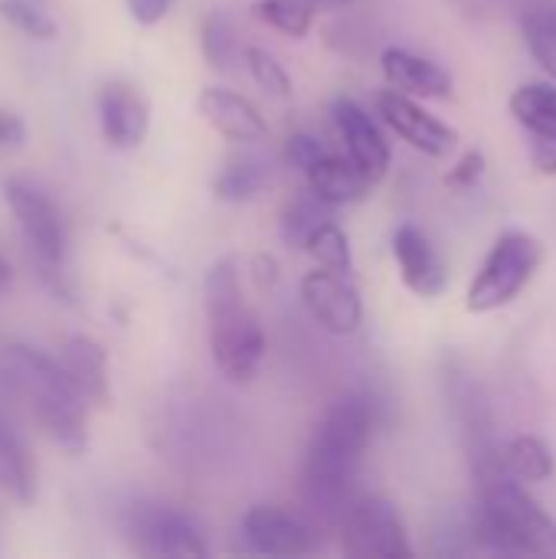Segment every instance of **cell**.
Instances as JSON below:
<instances>
[{"instance_id":"obj_15","label":"cell","mask_w":556,"mask_h":559,"mask_svg":"<svg viewBox=\"0 0 556 559\" xmlns=\"http://www.w3.org/2000/svg\"><path fill=\"white\" fill-rule=\"evenodd\" d=\"M197 111L203 121L226 141L233 144H259L269 138V121L265 115L239 92L223 88V85H206L197 95Z\"/></svg>"},{"instance_id":"obj_3","label":"cell","mask_w":556,"mask_h":559,"mask_svg":"<svg viewBox=\"0 0 556 559\" xmlns=\"http://www.w3.org/2000/svg\"><path fill=\"white\" fill-rule=\"evenodd\" d=\"M475 540L495 554H556V518L508 472L478 478Z\"/></svg>"},{"instance_id":"obj_31","label":"cell","mask_w":556,"mask_h":559,"mask_svg":"<svg viewBox=\"0 0 556 559\" xmlns=\"http://www.w3.org/2000/svg\"><path fill=\"white\" fill-rule=\"evenodd\" d=\"M321 154H328V147H324V141L318 138V134H308V131H295V134H288L285 138V147H282V157H285V164L288 167H295V170H308Z\"/></svg>"},{"instance_id":"obj_23","label":"cell","mask_w":556,"mask_h":559,"mask_svg":"<svg viewBox=\"0 0 556 559\" xmlns=\"http://www.w3.org/2000/svg\"><path fill=\"white\" fill-rule=\"evenodd\" d=\"M521 33L531 59L556 82V0H541L521 16Z\"/></svg>"},{"instance_id":"obj_10","label":"cell","mask_w":556,"mask_h":559,"mask_svg":"<svg viewBox=\"0 0 556 559\" xmlns=\"http://www.w3.org/2000/svg\"><path fill=\"white\" fill-rule=\"evenodd\" d=\"M3 200H7L10 216L20 223V229L29 242L33 262L62 265L66 233H62V219H59V210L52 206V200L23 180H3Z\"/></svg>"},{"instance_id":"obj_2","label":"cell","mask_w":556,"mask_h":559,"mask_svg":"<svg viewBox=\"0 0 556 559\" xmlns=\"http://www.w3.org/2000/svg\"><path fill=\"white\" fill-rule=\"evenodd\" d=\"M203 311L210 324V354L229 383H249L265 360V331L242 295L239 262L216 259L203 278Z\"/></svg>"},{"instance_id":"obj_16","label":"cell","mask_w":556,"mask_h":559,"mask_svg":"<svg viewBox=\"0 0 556 559\" xmlns=\"http://www.w3.org/2000/svg\"><path fill=\"white\" fill-rule=\"evenodd\" d=\"M380 72L390 88L423 98V102H449L456 92L449 69H442L436 59L419 56L406 46H387L380 56Z\"/></svg>"},{"instance_id":"obj_35","label":"cell","mask_w":556,"mask_h":559,"mask_svg":"<svg viewBox=\"0 0 556 559\" xmlns=\"http://www.w3.org/2000/svg\"><path fill=\"white\" fill-rule=\"evenodd\" d=\"M252 278H256V288L259 292H272L279 285V278H282L279 262L272 255H256L252 259Z\"/></svg>"},{"instance_id":"obj_5","label":"cell","mask_w":556,"mask_h":559,"mask_svg":"<svg viewBox=\"0 0 556 559\" xmlns=\"http://www.w3.org/2000/svg\"><path fill=\"white\" fill-rule=\"evenodd\" d=\"M341 550L347 557H413L410 531L397 504L383 495H354L338 518Z\"/></svg>"},{"instance_id":"obj_28","label":"cell","mask_w":556,"mask_h":559,"mask_svg":"<svg viewBox=\"0 0 556 559\" xmlns=\"http://www.w3.org/2000/svg\"><path fill=\"white\" fill-rule=\"evenodd\" d=\"M242 59H246V69H249L252 82L265 95H272V98H292V75H288L285 62L272 49H265V46H246L242 49Z\"/></svg>"},{"instance_id":"obj_25","label":"cell","mask_w":556,"mask_h":559,"mask_svg":"<svg viewBox=\"0 0 556 559\" xmlns=\"http://www.w3.org/2000/svg\"><path fill=\"white\" fill-rule=\"evenodd\" d=\"M318 7L311 0H256L252 16L288 39H305L315 26Z\"/></svg>"},{"instance_id":"obj_37","label":"cell","mask_w":556,"mask_h":559,"mask_svg":"<svg viewBox=\"0 0 556 559\" xmlns=\"http://www.w3.org/2000/svg\"><path fill=\"white\" fill-rule=\"evenodd\" d=\"M315 7H341V3H351V0H311Z\"/></svg>"},{"instance_id":"obj_18","label":"cell","mask_w":556,"mask_h":559,"mask_svg":"<svg viewBox=\"0 0 556 559\" xmlns=\"http://www.w3.org/2000/svg\"><path fill=\"white\" fill-rule=\"evenodd\" d=\"M59 364L66 367L69 380L82 393V400L95 409H108L111 403V383H108V354L98 341L75 334L62 344Z\"/></svg>"},{"instance_id":"obj_7","label":"cell","mask_w":556,"mask_h":559,"mask_svg":"<svg viewBox=\"0 0 556 559\" xmlns=\"http://www.w3.org/2000/svg\"><path fill=\"white\" fill-rule=\"evenodd\" d=\"M374 108H377V118H380L403 144H410V147L419 151L423 157L446 160V157L456 154V147H459V131H456L449 121H442L439 115H433L429 108H423L419 98L403 95V92H397V88H383V92H377Z\"/></svg>"},{"instance_id":"obj_34","label":"cell","mask_w":556,"mask_h":559,"mask_svg":"<svg viewBox=\"0 0 556 559\" xmlns=\"http://www.w3.org/2000/svg\"><path fill=\"white\" fill-rule=\"evenodd\" d=\"M531 167L541 177H556V141L534 138V144H531Z\"/></svg>"},{"instance_id":"obj_24","label":"cell","mask_w":556,"mask_h":559,"mask_svg":"<svg viewBox=\"0 0 556 559\" xmlns=\"http://www.w3.org/2000/svg\"><path fill=\"white\" fill-rule=\"evenodd\" d=\"M324 219H331V206L321 203L311 190L292 197V200L285 203V210H282V223H279L282 242H285L288 249H301V252H305L311 233H315Z\"/></svg>"},{"instance_id":"obj_6","label":"cell","mask_w":556,"mask_h":559,"mask_svg":"<svg viewBox=\"0 0 556 559\" xmlns=\"http://www.w3.org/2000/svg\"><path fill=\"white\" fill-rule=\"evenodd\" d=\"M125 540L141 557H206V537L200 524L167 504H131L121 521Z\"/></svg>"},{"instance_id":"obj_22","label":"cell","mask_w":556,"mask_h":559,"mask_svg":"<svg viewBox=\"0 0 556 559\" xmlns=\"http://www.w3.org/2000/svg\"><path fill=\"white\" fill-rule=\"evenodd\" d=\"M0 488L16 501V504H33L36 501V468L20 439L0 423Z\"/></svg>"},{"instance_id":"obj_30","label":"cell","mask_w":556,"mask_h":559,"mask_svg":"<svg viewBox=\"0 0 556 559\" xmlns=\"http://www.w3.org/2000/svg\"><path fill=\"white\" fill-rule=\"evenodd\" d=\"M485 174H488V157H485V151H465L449 170H446V177H442V183L449 187V190H456V193H469V190H475L482 180H485Z\"/></svg>"},{"instance_id":"obj_27","label":"cell","mask_w":556,"mask_h":559,"mask_svg":"<svg viewBox=\"0 0 556 559\" xmlns=\"http://www.w3.org/2000/svg\"><path fill=\"white\" fill-rule=\"evenodd\" d=\"M305 252H308V255L315 259V265H321V269H331V272H341V275H351V272H354L351 236H347L344 226L334 223V219H324V223L311 233Z\"/></svg>"},{"instance_id":"obj_9","label":"cell","mask_w":556,"mask_h":559,"mask_svg":"<svg viewBox=\"0 0 556 559\" xmlns=\"http://www.w3.org/2000/svg\"><path fill=\"white\" fill-rule=\"evenodd\" d=\"M331 118L338 128V138L344 144V154L367 174V180L377 187L387 180L393 164V147L380 128V121L351 95H338L331 102Z\"/></svg>"},{"instance_id":"obj_32","label":"cell","mask_w":556,"mask_h":559,"mask_svg":"<svg viewBox=\"0 0 556 559\" xmlns=\"http://www.w3.org/2000/svg\"><path fill=\"white\" fill-rule=\"evenodd\" d=\"M125 3H128L131 20H134V23H141V26H154V23H161V20L170 13V7H174V0H125Z\"/></svg>"},{"instance_id":"obj_14","label":"cell","mask_w":556,"mask_h":559,"mask_svg":"<svg viewBox=\"0 0 556 559\" xmlns=\"http://www.w3.org/2000/svg\"><path fill=\"white\" fill-rule=\"evenodd\" d=\"M98 121L108 147L134 151L151 128V105L131 82H105L98 92Z\"/></svg>"},{"instance_id":"obj_29","label":"cell","mask_w":556,"mask_h":559,"mask_svg":"<svg viewBox=\"0 0 556 559\" xmlns=\"http://www.w3.org/2000/svg\"><path fill=\"white\" fill-rule=\"evenodd\" d=\"M0 16L33 39H56L59 33L56 20L29 0H0Z\"/></svg>"},{"instance_id":"obj_8","label":"cell","mask_w":556,"mask_h":559,"mask_svg":"<svg viewBox=\"0 0 556 559\" xmlns=\"http://www.w3.org/2000/svg\"><path fill=\"white\" fill-rule=\"evenodd\" d=\"M301 305L311 321L334 337H351L364 324V301L351 275L321 265L301 278Z\"/></svg>"},{"instance_id":"obj_12","label":"cell","mask_w":556,"mask_h":559,"mask_svg":"<svg viewBox=\"0 0 556 559\" xmlns=\"http://www.w3.org/2000/svg\"><path fill=\"white\" fill-rule=\"evenodd\" d=\"M239 534L249 550L262 557H308L315 550V531L298 514L275 504H256L242 514Z\"/></svg>"},{"instance_id":"obj_20","label":"cell","mask_w":556,"mask_h":559,"mask_svg":"<svg viewBox=\"0 0 556 559\" xmlns=\"http://www.w3.org/2000/svg\"><path fill=\"white\" fill-rule=\"evenodd\" d=\"M511 118L541 141H556V82H524L508 98Z\"/></svg>"},{"instance_id":"obj_11","label":"cell","mask_w":556,"mask_h":559,"mask_svg":"<svg viewBox=\"0 0 556 559\" xmlns=\"http://www.w3.org/2000/svg\"><path fill=\"white\" fill-rule=\"evenodd\" d=\"M390 252L400 272V282L416 295V298H439L449 288V269L433 246L429 233L419 229L416 223H400L390 236Z\"/></svg>"},{"instance_id":"obj_4","label":"cell","mask_w":556,"mask_h":559,"mask_svg":"<svg viewBox=\"0 0 556 559\" xmlns=\"http://www.w3.org/2000/svg\"><path fill=\"white\" fill-rule=\"evenodd\" d=\"M544 265V242L534 233L508 229L501 233L485 262L478 265L469 292H465V311L469 314H492L508 305H514L524 288L534 282V275Z\"/></svg>"},{"instance_id":"obj_21","label":"cell","mask_w":556,"mask_h":559,"mask_svg":"<svg viewBox=\"0 0 556 559\" xmlns=\"http://www.w3.org/2000/svg\"><path fill=\"white\" fill-rule=\"evenodd\" d=\"M501 465H505V472L514 478V481H521V485H544V481H551L556 472V459H554V449L541 439V436H534V432H521V436H514L505 449H501Z\"/></svg>"},{"instance_id":"obj_33","label":"cell","mask_w":556,"mask_h":559,"mask_svg":"<svg viewBox=\"0 0 556 559\" xmlns=\"http://www.w3.org/2000/svg\"><path fill=\"white\" fill-rule=\"evenodd\" d=\"M26 141V124L20 115L0 108V147H23Z\"/></svg>"},{"instance_id":"obj_19","label":"cell","mask_w":556,"mask_h":559,"mask_svg":"<svg viewBox=\"0 0 556 559\" xmlns=\"http://www.w3.org/2000/svg\"><path fill=\"white\" fill-rule=\"evenodd\" d=\"M272 183V160L262 154H236L213 177V197L223 203H249Z\"/></svg>"},{"instance_id":"obj_17","label":"cell","mask_w":556,"mask_h":559,"mask_svg":"<svg viewBox=\"0 0 556 559\" xmlns=\"http://www.w3.org/2000/svg\"><path fill=\"white\" fill-rule=\"evenodd\" d=\"M305 183L308 190L328 203L331 210H341V206H354V203H364L374 190V183L367 180V174L347 157V154H321L308 170H305Z\"/></svg>"},{"instance_id":"obj_1","label":"cell","mask_w":556,"mask_h":559,"mask_svg":"<svg viewBox=\"0 0 556 559\" xmlns=\"http://www.w3.org/2000/svg\"><path fill=\"white\" fill-rule=\"evenodd\" d=\"M377 426L380 403L364 390L344 393L324 409L301 462V495L311 511L338 524L341 511L357 495V478Z\"/></svg>"},{"instance_id":"obj_36","label":"cell","mask_w":556,"mask_h":559,"mask_svg":"<svg viewBox=\"0 0 556 559\" xmlns=\"http://www.w3.org/2000/svg\"><path fill=\"white\" fill-rule=\"evenodd\" d=\"M7 282H10V262L0 255V285H7Z\"/></svg>"},{"instance_id":"obj_26","label":"cell","mask_w":556,"mask_h":559,"mask_svg":"<svg viewBox=\"0 0 556 559\" xmlns=\"http://www.w3.org/2000/svg\"><path fill=\"white\" fill-rule=\"evenodd\" d=\"M200 52L206 59L210 69L216 72H229L233 62L239 59V39H236V26L223 10H210L200 23Z\"/></svg>"},{"instance_id":"obj_13","label":"cell","mask_w":556,"mask_h":559,"mask_svg":"<svg viewBox=\"0 0 556 559\" xmlns=\"http://www.w3.org/2000/svg\"><path fill=\"white\" fill-rule=\"evenodd\" d=\"M33 416L39 429L66 452V455H85L88 449V403L75 386H56L29 396Z\"/></svg>"}]
</instances>
